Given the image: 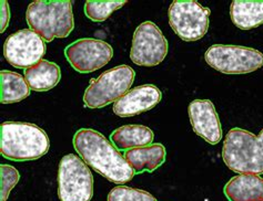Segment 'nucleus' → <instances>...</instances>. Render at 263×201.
Returning a JSON list of instances; mask_svg holds the SVG:
<instances>
[{"label": "nucleus", "instance_id": "nucleus-14", "mask_svg": "<svg viewBox=\"0 0 263 201\" xmlns=\"http://www.w3.org/2000/svg\"><path fill=\"white\" fill-rule=\"evenodd\" d=\"M223 192L229 201H263V179L254 174L234 176Z\"/></svg>", "mask_w": 263, "mask_h": 201}, {"label": "nucleus", "instance_id": "nucleus-7", "mask_svg": "<svg viewBox=\"0 0 263 201\" xmlns=\"http://www.w3.org/2000/svg\"><path fill=\"white\" fill-rule=\"evenodd\" d=\"M210 9L196 0H175L168 9L171 29L185 42H195L205 36L210 26Z\"/></svg>", "mask_w": 263, "mask_h": 201}, {"label": "nucleus", "instance_id": "nucleus-23", "mask_svg": "<svg viewBox=\"0 0 263 201\" xmlns=\"http://www.w3.org/2000/svg\"><path fill=\"white\" fill-rule=\"evenodd\" d=\"M0 15H2L0 16V19H2V30H0V32L4 33L10 21V8H9L8 2H6V0H3L2 2V7H0Z\"/></svg>", "mask_w": 263, "mask_h": 201}, {"label": "nucleus", "instance_id": "nucleus-2", "mask_svg": "<svg viewBox=\"0 0 263 201\" xmlns=\"http://www.w3.org/2000/svg\"><path fill=\"white\" fill-rule=\"evenodd\" d=\"M50 148V140L39 126L26 122H5L0 125V152L12 162L36 161Z\"/></svg>", "mask_w": 263, "mask_h": 201}, {"label": "nucleus", "instance_id": "nucleus-16", "mask_svg": "<svg viewBox=\"0 0 263 201\" xmlns=\"http://www.w3.org/2000/svg\"><path fill=\"white\" fill-rule=\"evenodd\" d=\"M61 79L58 64L48 60H41L36 65L25 70V80L34 92H47L57 86Z\"/></svg>", "mask_w": 263, "mask_h": 201}, {"label": "nucleus", "instance_id": "nucleus-8", "mask_svg": "<svg viewBox=\"0 0 263 201\" xmlns=\"http://www.w3.org/2000/svg\"><path fill=\"white\" fill-rule=\"evenodd\" d=\"M204 60L223 74H248L263 66V53L242 46L213 44L205 51Z\"/></svg>", "mask_w": 263, "mask_h": 201}, {"label": "nucleus", "instance_id": "nucleus-22", "mask_svg": "<svg viewBox=\"0 0 263 201\" xmlns=\"http://www.w3.org/2000/svg\"><path fill=\"white\" fill-rule=\"evenodd\" d=\"M0 171H2L0 172L2 174L0 175V177H2V183H0V187H2L0 196H2V199H0V201H7L9 197V193L19 182L20 174L15 167L5 164L0 165Z\"/></svg>", "mask_w": 263, "mask_h": 201}, {"label": "nucleus", "instance_id": "nucleus-9", "mask_svg": "<svg viewBox=\"0 0 263 201\" xmlns=\"http://www.w3.org/2000/svg\"><path fill=\"white\" fill-rule=\"evenodd\" d=\"M168 49V41L159 27L146 21L139 25L134 33L130 59L136 65L157 66L167 57Z\"/></svg>", "mask_w": 263, "mask_h": 201}, {"label": "nucleus", "instance_id": "nucleus-11", "mask_svg": "<svg viewBox=\"0 0 263 201\" xmlns=\"http://www.w3.org/2000/svg\"><path fill=\"white\" fill-rule=\"evenodd\" d=\"M66 59L79 73H91L107 65L114 57V49L106 41L79 39L65 49Z\"/></svg>", "mask_w": 263, "mask_h": 201}, {"label": "nucleus", "instance_id": "nucleus-3", "mask_svg": "<svg viewBox=\"0 0 263 201\" xmlns=\"http://www.w3.org/2000/svg\"><path fill=\"white\" fill-rule=\"evenodd\" d=\"M29 29L38 33L45 42L67 38L74 29L72 2L70 0H37L26 11Z\"/></svg>", "mask_w": 263, "mask_h": 201}, {"label": "nucleus", "instance_id": "nucleus-10", "mask_svg": "<svg viewBox=\"0 0 263 201\" xmlns=\"http://www.w3.org/2000/svg\"><path fill=\"white\" fill-rule=\"evenodd\" d=\"M47 47L45 40L30 29L10 34L4 44V57L17 69H28L43 60Z\"/></svg>", "mask_w": 263, "mask_h": 201}, {"label": "nucleus", "instance_id": "nucleus-12", "mask_svg": "<svg viewBox=\"0 0 263 201\" xmlns=\"http://www.w3.org/2000/svg\"><path fill=\"white\" fill-rule=\"evenodd\" d=\"M188 114L193 131L210 145L222 140V127L219 115L210 100H195L188 106Z\"/></svg>", "mask_w": 263, "mask_h": 201}, {"label": "nucleus", "instance_id": "nucleus-5", "mask_svg": "<svg viewBox=\"0 0 263 201\" xmlns=\"http://www.w3.org/2000/svg\"><path fill=\"white\" fill-rule=\"evenodd\" d=\"M136 78V72L129 65H119L92 80L85 91L84 102L89 108H102L116 103L127 92Z\"/></svg>", "mask_w": 263, "mask_h": 201}, {"label": "nucleus", "instance_id": "nucleus-1", "mask_svg": "<svg viewBox=\"0 0 263 201\" xmlns=\"http://www.w3.org/2000/svg\"><path fill=\"white\" fill-rule=\"evenodd\" d=\"M72 144L82 161L109 182L121 185L129 183L135 177L136 172L124 155L98 130H77Z\"/></svg>", "mask_w": 263, "mask_h": 201}, {"label": "nucleus", "instance_id": "nucleus-17", "mask_svg": "<svg viewBox=\"0 0 263 201\" xmlns=\"http://www.w3.org/2000/svg\"><path fill=\"white\" fill-rule=\"evenodd\" d=\"M155 134L149 127L143 125H124L114 130L110 141L119 150H129L151 145Z\"/></svg>", "mask_w": 263, "mask_h": 201}, {"label": "nucleus", "instance_id": "nucleus-6", "mask_svg": "<svg viewBox=\"0 0 263 201\" xmlns=\"http://www.w3.org/2000/svg\"><path fill=\"white\" fill-rule=\"evenodd\" d=\"M58 197L60 201H91L93 176L82 159L68 154L61 158L58 168Z\"/></svg>", "mask_w": 263, "mask_h": 201}, {"label": "nucleus", "instance_id": "nucleus-13", "mask_svg": "<svg viewBox=\"0 0 263 201\" xmlns=\"http://www.w3.org/2000/svg\"><path fill=\"white\" fill-rule=\"evenodd\" d=\"M162 100V92L154 84L131 88L114 104V113L120 117L136 116L156 107Z\"/></svg>", "mask_w": 263, "mask_h": 201}, {"label": "nucleus", "instance_id": "nucleus-19", "mask_svg": "<svg viewBox=\"0 0 263 201\" xmlns=\"http://www.w3.org/2000/svg\"><path fill=\"white\" fill-rule=\"evenodd\" d=\"M2 94L0 102L3 104H13L24 101L30 95V87L23 75L19 73L3 70L0 72Z\"/></svg>", "mask_w": 263, "mask_h": 201}, {"label": "nucleus", "instance_id": "nucleus-18", "mask_svg": "<svg viewBox=\"0 0 263 201\" xmlns=\"http://www.w3.org/2000/svg\"><path fill=\"white\" fill-rule=\"evenodd\" d=\"M230 18L241 30H252L263 25V2L234 0L230 6Z\"/></svg>", "mask_w": 263, "mask_h": 201}, {"label": "nucleus", "instance_id": "nucleus-15", "mask_svg": "<svg viewBox=\"0 0 263 201\" xmlns=\"http://www.w3.org/2000/svg\"><path fill=\"white\" fill-rule=\"evenodd\" d=\"M124 158L136 174H141L144 171L154 172L164 164L167 150L162 144L157 143L126 150Z\"/></svg>", "mask_w": 263, "mask_h": 201}, {"label": "nucleus", "instance_id": "nucleus-21", "mask_svg": "<svg viewBox=\"0 0 263 201\" xmlns=\"http://www.w3.org/2000/svg\"><path fill=\"white\" fill-rule=\"evenodd\" d=\"M108 201H158L150 192L119 185L108 193Z\"/></svg>", "mask_w": 263, "mask_h": 201}, {"label": "nucleus", "instance_id": "nucleus-20", "mask_svg": "<svg viewBox=\"0 0 263 201\" xmlns=\"http://www.w3.org/2000/svg\"><path fill=\"white\" fill-rule=\"evenodd\" d=\"M127 4L126 0H88L85 4L86 16L95 23H103L112 13Z\"/></svg>", "mask_w": 263, "mask_h": 201}, {"label": "nucleus", "instance_id": "nucleus-4", "mask_svg": "<svg viewBox=\"0 0 263 201\" xmlns=\"http://www.w3.org/2000/svg\"><path fill=\"white\" fill-rule=\"evenodd\" d=\"M222 159L239 175L263 174V128L259 135L242 128H232L224 138Z\"/></svg>", "mask_w": 263, "mask_h": 201}]
</instances>
